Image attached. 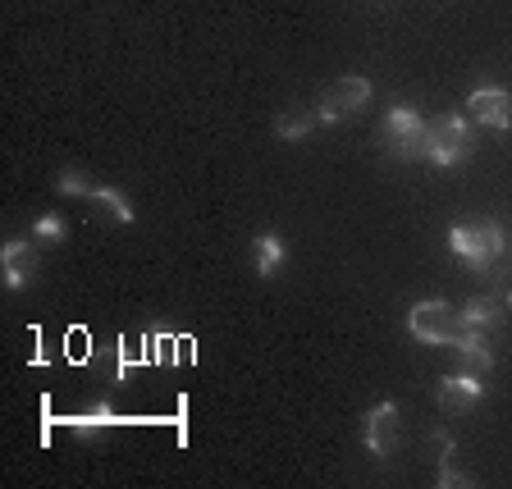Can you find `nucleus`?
Instances as JSON below:
<instances>
[{"label":"nucleus","mask_w":512,"mask_h":489,"mask_svg":"<svg viewBox=\"0 0 512 489\" xmlns=\"http://www.w3.org/2000/svg\"><path fill=\"white\" fill-rule=\"evenodd\" d=\"M407 330L421 343H453V348H467V343H476L480 334H485V330H476V325H467L462 311H453L448 302H416V307L407 311Z\"/></svg>","instance_id":"1"},{"label":"nucleus","mask_w":512,"mask_h":489,"mask_svg":"<svg viewBox=\"0 0 512 489\" xmlns=\"http://www.w3.org/2000/svg\"><path fill=\"white\" fill-rule=\"evenodd\" d=\"M448 247L467 261V266H490L494 256H503V229L499 220H462L453 224V234H448Z\"/></svg>","instance_id":"2"},{"label":"nucleus","mask_w":512,"mask_h":489,"mask_svg":"<svg viewBox=\"0 0 512 489\" xmlns=\"http://www.w3.org/2000/svg\"><path fill=\"white\" fill-rule=\"evenodd\" d=\"M467 151H471V128L462 115H439L426 124V160L453 170L458 160H467Z\"/></svg>","instance_id":"3"},{"label":"nucleus","mask_w":512,"mask_h":489,"mask_svg":"<svg viewBox=\"0 0 512 489\" xmlns=\"http://www.w3.org/2000/svg\"><path fill=\"white\" fill-rule=\"evenodd\" d=\"M366 101H371V78H362V74L334 78V83L316 96V119H325V124H334V119H348L352 110H362Z\"/></svg>","instance_id":"4"},{"label":"nucleus","mask_w":512,"mask_h":489,"mask_svg":"<svg viewBox=\"0 0 512 489\" xmlns=\"http://www.w3.org/2000/svg\"><path fill=\"white\" fill-rule=\"evenodd\" d=\"M384 142L398 160H416L426 156V119L416 115L412 106H394L384 115Z\"/></svg>","instance_id":"5"},{"label":"nucleus","mask_w":512,"mask_h":489,"mask_svg":"<svg viewBox=\"0 0 512 489\" xmlns=\"http://www.w3.org/2000/svg\"><path fill=\"white\" fill-rule=\"evenodd\" d=\"M366 448H371L375 458H394L398 448V407L384 398L366 412Z\"/></svg>","instance_id":"6"},{"label":"nucleus","mask_w":512,"mask_h":489,"mask_svg":"<svg viewBox=\"0 0 512 489\" xmlns=\"http://www.w3.org/2000/svg\"><path fill=\"white\" fill-rule=\"evenodd\" d=\"M467 110H471V119L485 128H499V133L512 128V96L503 92V87H480V92H471Z\"/></svg>","instance_id":"7"},{"label":"nucleus","mask_w":512,"mask_h":489,"mask_svg":"<svg viewBox=\"0 0 512 489\" xmlns=\"http://www.w3.org/2000/svg\"><path fill=\"white\" fill-rule=\"evenodd\" d=\"M435 394L448 412H467V407H476L480 398H485V384H480V375L458 371V375H444V380L435 384Z\"/></svg>","instance_id":"8"},{"label":"nucleus","mask_w":512,"mask_h":489,"mask_svg":"<svg viewBox=\"0 0 512 489\" xmlns=\"http://www.w3.org/2000/svg\"><path fill=\"white\" fill-rule=\"evenodd\" d=\"M0 261H5V284L10 288H23L32 275V247L28 238H10V243L0 247Z\"/></svg>","instance_id":"9"},{"label":"nucleus","mask_w":512,"mask_h":489,"mask_svg":"<svg viewBox=\"0 0 512 489\" xmlns=\"http://www.w3.org/2000/svg\"><path fill=\"white\" fill-rule=\"evenodd\" d=\"M462 320H467V325H476V330H494V325L503 320V307L490 298V293H480V298H471L467 307H462Z\"/></svg>","instance_id":"10"},{"label":"nucleus","mask_w":512,"mask_h":489,"mask_svg":"<svg viewBox=\"0 0 512 489\" xmlns=\"http://www.w3.org/2000/svg\"><path fill=\"white\" fill-rule=\"evenodd\" d=\"M252 256H256V275H261V279H270L279 266H284V243H279L275 234L256 238V243H252Z\"/></svg>","instance_id":"11"},{"label":"nucleus","mask_w":512,"mask_h":489,"mask_svg":"<svg viewBox=\"0 0 512 489\" xmlns=\"http://www.w3.org/2000/svg\"><path fill=\"white\" fill-rule=\"evenodd\" d=\"M87 202H96L115 224H133V206H128L124 197H119V192H110V188H92V192H87Z\"/></svg>","instance_id":"12"},{"label":"nucleus","mask_w":512,"mask_h":489,"mask_svg":"<svg viewBox=\"0 0 512 489\" xmlns=\"http://www.w3.org/2000/svg\"><path fill=\"white\" fill-rule=\"evenodd\" d=\"M311 124H316V115H302V110H284V115L275 119V133L284 142H298V138H307L311 133Z\"/></svg>","instance_id":"13"},{"label":"nucleus","mask_w":512,"mask_h":489,"mask_svg":"<svg viewBox=\"0 0 512 489\" xmlns=\"http://www.w3.org/2000/svg\"><path fill=\"white\" fill-rule=\"evenodd\" d=\"M458 357H462V371L467 375H485L494 366V352L485 348V339H476V343H467V348H458Z\"/></svg>","instance_id":"14"},{"label":"nucleus","mask_w":512,"mask_h":489,"mask_svg":"<svg viewBox=\"0 0 512 489\" xmlns=\"http://www.w3.org/2000/svg\"><path fill=\"white\" fill-rule=\"evenodd\" d=\"M156 366H179V339L174 334H156Z\"/></svg>","instance_id":"15"},{"label":"nucleus","mask_w":512,"mask_h":489,"mask_svg":"<svg viewBox=\"0 0 512 489\" xmlns=\"http://www.w3.org/2000/svg\"><path fill=\"white\" fill-rule=\"evenodd\" d=\"M64 352H69V362H87V352H92V339H87V330H69V339H64Z\"/></svg>","instance_id":"16"},{"label":"nucleus","mask_w":512,"mask_h":489,"mask_svg":"<svg viewBox=\"0 0 512 489\" xmlns=\"http://www.w3.org/2000/svg\"><path fill=\"white\" fill-rule=\"evenodd\" d=\"M55 188L64 192V197H87V192H92V183L83 179V174H74V170H64L60 174V183H55Z\"/></svg>","instance_id":"17"},{"label":"nucleus","mask_w":512,"mask_h":489,"mask_svg":"<svg viewBox=\"0 0 512 489\" xmlns=\"http://www.w3.org/2000/svg\"><path fill=\"white\" fill-rule=\"evenodd\" d=\"M32 234H37V238H55V243H60V238H64L60 215H42V220H32Z\"/></svg>","instance_id":"18"},{"label":"nucleus","mask_w":512,"mask_h":489,"mask_svg":"<svg viewBox=\"0 0 512 489\" xmlns=\"http://www.w3.org/2000/svg\"><path fill=\"white\" fill-rule=\"evenodd\" d=\"M435 480H439V485H471V480L462 476V471L453 467V462H448V458H444V467H439V476H435Z\"/></svg>","instance_id":"19"},{"label":"nucleus","mask_w":512,"mask_h":489,"mask_svg":"<svg viewBox=\"0 0 512 489\" xmlns=\"http://www.w3.org/2000/svg\"><path fill=\"white\" fill-rule=\"evenodd\" d=\"M430 439H435V453H439V462H444V458H453V435H448V430H435V435H430Z\"/></svg>","instance_id":"20"},{"label":"nucleus","mask_w":512,"mask_h":489,"mask_svg":"<svg viewBox=\"0 0 512 489\" xmlns=\"http://www.w3.org/2000/svg\"><path fill=\"white\" fill-rule=\"evenodd\" d=\"M192 362V339H179V366Z\"/></svg>","instance_id":"21"},{"label":"nucleus","mask_w":512,"mask_h":489,"mask_svg":"<svg viewBox=\"0 0 512 489\" xmlns=\"http://www.w3.org/2000/svg\"><path fill=\"white\" fill-rule=\"evenodd\" d=\"M508 302H512V293H508Z\"/></svg>","instance_id":"22"}]
</instances>
